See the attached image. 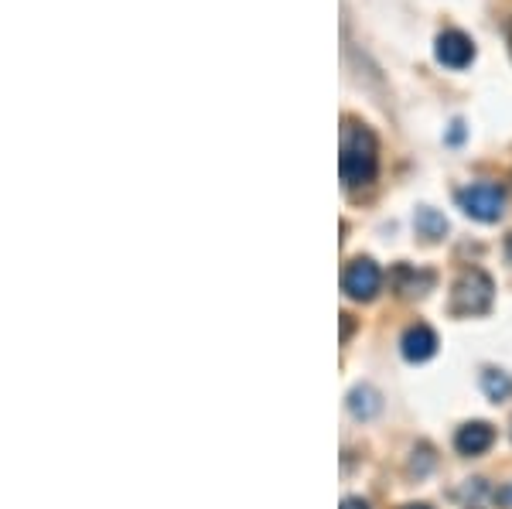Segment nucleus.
Instances as JSON below:
<instances>
[{
    "label": "nucleus",
    "instance_id": "obj_1",
    "mask_svg": "<svg viewBox=\"0 0 512 509\" xmlns=\"http://www.w3.org/2000/svg\"><path fill=\"white\" fill-rule=\"evenodd\" d=\"M338 168H342L345 188H366L373 182L379 168V144L373 130L355 120L342 123V158H338Z\"/></svg>",
    "mask_w": 512,
    "mask_h": 509
},
{
    "label": "nucleus",
    "instance_id": "obj_2",
    "mask_svg": "<svg viewBox=\"0 0 512 509\" xmlns=\"http://www.w3.org/2000/svg\"><path fill=\"white\" fill-rule=\"evenodd\" d=\"M495 284L485 270H465L451 291V311L454 315H485L492 308Z\"/></svg>",
    "mask_w": 512,
    "mask_h": 509
},
{
    "label": "nucleus",
    "instance_id": "obj_3",
    "mask_svg": "<svg viewBox=\"0 0 512 509\" xmlns=\"http://www.w3.org/2000/svg\"><path fill=\"white\" fill-rule=\"evenodd\" d=\"M458 205L478 223H495L506 212V192L492 182H478L465 192H458Z\"/></svg>",
    "mask_w": 512,
    "mask_h": 509
},
{
    "label": "nucleus",
    "instance_id": "obj_4",
    "mask_svg": "<svg viewBox=\"0 0 512 509\" xmlns=\"http://www.w3.org/2000/svg\"><path fill=\"white\" fill-rule=\"evenodd\" d=\"M379 284H383V274H379V267L373 264V260H352L342 274L345 294L355 301H373L379 294Z\"/></svg>",
    "mask_w": 512,
    "mask_h": 509
},
{
    "label": "nucleus",
    "instance_id": "obj_5",
    "mask_svg": "<svg viewBox=\"0 0 512 509\" xmlns=\"http://www.w3.org/2000/svg\"><path fill=\"white\" fill-rule=\"evenodd\" d=\"M434 55H437V62L451 65V69H465V65L475 59V45L465 31H444V35H437Z\"/></svg>",
    "mask_w": 512,
    "mask_h": 509
},
{
    "label": "nucleus",
    "instance_id": "obj_6",
    "mask_svg": "<svg viewBox=\"0 0 512 509\" xmlns=\"http://www.w3.org/2000/svg\"><path fill=\"white\" fill-rule=\"evenodd\" d=\"M492 441H495L492 424L472 421V424H465V428L458 431V438H454V448H458L461 455H482V451L492 448Z\"/></svg>",
    "mask_w": 512,
    "mask_h": 509
},
{
    "label": "nucleus",
    "instance_id": "obj_7",
    "mask_svg": "<svg viewBox=\"0 0 512 509\" xmlns=\"http://www.w3.org/2000/svg\"><path fill=\"white\" fill-rule=\"evenodd\" d=\"M434 352H437V335L431 328L427 325L407 328V335H403V356H407L410 363H427Z\"/></svg>",
    "mask_w": 512,
    "mask_h": 509
},
{
    "label": "nucleus",
    "instance_id": "obj_8",
    "mask_svg": "<svg viewBox=\"0 0 512 509\" xmlns=\"http://www.w3.org/2000/svg\"><path fill=\"white\" fill-rule=\"evenodd\" d=\"M417 229L427 236V240H441V236L448 233V223H444V216H437L434 209H420L417 212Z\"/></svg>",
    "mask_w": 512,
    "mask_h": 509
},
{
    "label": "nucleus",
    "instance_id": "obj_9",
    "mask_svg": "<svg viewBox=\"0 0 512 509\" xmlns=\"http://www.w3.org/2000/svg\"><path fill=\"white\" fill-rule=\"evenodd\" d=\"M482 387L485 393H489L492 400H506L509 393H512V380L506 373H495V369H485L482 373Z\"/></svg>",
    "mask_w": 512,
    "mask_h": 509
},
{
    "label": "nucleus",
    "instance_id": "obj_10",
    "mask_svg": "<svg viewBox=\"0 0 512 509\" xmlns=\"http://www.w3.org/2000/svg\"><path fill=\"white\" fill-rule=\"evenodd\" d=\"M342 509H369V506L362 503V499H345V503H342Z\"/></svg>",
    "mask_w": 512,
    "mask_h": 509
},
{
    "label": "nucleus",
    "instance_id": "obj_11",
    "mask_svg": "<svg viewBox=\"0 0 512 509\" xmlns=\"http://www.w3.org/2000/svg\"><path fill=\"white\" fill-rule=\"evenodd\" d=\"M506 503H512V489H509V492H506Z\"/></svg>",
    "mask_w": 512,
    "mask_h": 509
},
{
    "label": "nucleus",
    "instance_id": "obj_12",
    "mask_svg": "<svg viewBox=\"0 0 512 509\" xmlns=\"http://www.w3.org/2000/svg\"><path fill=\"white\" fill-rule=\"evenodd\" d=\"M407 509H431V506H407Z\"/></svg>",
    "mask_w": 512,
    "mask_h": 509
},
{
    "label": "nucleus",
    "instance_id": "obj_13",
    "mask_svg": "<svg viewBox=\"0 0 512 509\" xmlns=\"http://www.w3.org/2000/svg\"><path fill=\"white\" fill-rule=\"evenodd\" d=\"M509 41H512V18H509Z\"/></svg>",
    "mask_w": 512,
    "mask_h": 509
}]
</instances>
